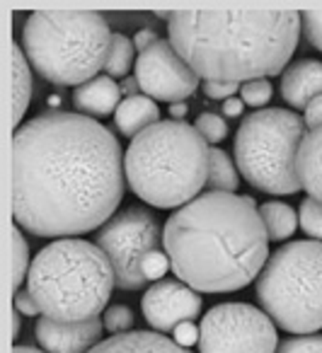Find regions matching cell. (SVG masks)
Instances as JSON below:
<instances>
[{
	"mask_svg": "<svg viewBox=\"0 0 322 353\" xmlns=\"http://www.w3.org/2000/svg\"><path fill=\"white\" fill-rule=\"evenodd\" d=\"M211 148L184 121H158L138 133L124 155L131 192L155 208L187 206L209 179Z\"/></svg>",
	"mask_w": 322,
	"mask_h": 353,
	"instance_id": "cell-4",
	"label": "cell"
},
{
	"mask_svg": "<svg viewBox=\"0 0 322 353\" xmlns=\"http://www.w3.org/2000/svg\"><path fill=\"white\" fill-rule=\"evenodd\" d=\"M257 300L283 332L322 329V242H288L257 276Z\"/></svg>",
	"mask_w": 322,
	"mask_h": 353,
	"instance_id": "cell-7",
	"label": "cell"
},
{
	"mask_svg": "<svg viewBox=\"0 0 322 353\" xmlns=\"http://www.w3.org/2000/svg\"><path fill=\"white\" fill-rule=\"evenodd\" d=\"M15 310L20 314H30V317L41 314L39 305H37L35 295H32L30 290H17V293H15Z\"/></svg>",
	"mask_w": 322,
	"mask_h": 353,
	"instance_id": "cell-33",
	"label": "cell"
},
{
	"mask_svg": "<svg viewBox=\"0 0 322 353\" xmlns=\"http://www.w3.org/2000/svg\"><path fill=\"white\" fill-rule=\"evenodd\" d=\"M158 34H155V30H141V32H136V37H133V46H136L138 51H146V49H151L153 44H158Z\"/></svg>",
	"mask_w": 322,
	"mask_h": 353,
	"instance_id": "cell-35",
	"label": "cell"
},
{
	"mask_svg": "<svg viewBox=\"0 0 322 353\" xmlns=\"http://www.w3.org/2000/svg\"><path fill=\"white\" fill-rule=\"evenodd\" d=\"M187 112H189V107H187L184 102H177V104H170V117L175 119V121H182V119L187 117Z\"/></svg>",
	"mask_w": 322,
	"mask_h": 353,
	"instance_id": "cell-37",
	"label": "cell"
},
{
	"mask_svg": "<svg viewBox=\"0 0 322 353\" xmlns=\"http://www.w3.org/2000/svg\"><path fill=\"white\" fill-rule=\"evenodd\" d=\"M243 109H245V102H243V99H238V97H230V99H225V102H223V114H225V117H240V114H243Z\"/></svg>",
	"mask_w": 322,
	"mask_h": 353,
	"instance_id": "cell-36",
	"label": "cell"
},
{
	"mask_svg": "<svg viewBox=\"0 0 322 353\" xmlns=\"http://www.w3.org/2000/svg\"><path fill=\"white\" fill-rule=\"evenodd\" d=\"M73 104L90 117H109L122 104V88L109 75H97L75 88Z\"/></svg>",
	"mask_w": 322,
	"mask_h": 353,
	"instance_id": "cell-16",
	"label": "cell"
},
{
	"mask_svg": "<svg viewBox=\"0 0 322 353\" xmlns=\"http://www.w3.org/2000/svg\"><path fill=\"white\" fill-rule=\"evenodd\" d=\"M194 128L201 133V138H204L206 143H218L228 136V123H225V119L220 117V114H214V112L199 114Z\"/></svg>",
	"mask_w": 322,
	"mask_h": 353,
	"instance_id": "cell-24",
	"label": "cell"
},
{
	"mask_svg": "<svg viewBox=\"0 0 322 353\" xmlns=\"http://www.w3.org/2000/svg\"><path fill=\"white\" fill-rule=\"evenodd\" d=\"M158 17L170 22V44L184 63L218 83L278 75L303 30L293 10H177Z\"/></svg>",
	"mask_w": 322,
	"mask_h": 353,
	"instance_id": "cell-3",
	"label": "cell"
},
{
	"mask_svg": "<svg viewBox=\"0 0 322 353\" xmlns=\"http://www.w3.org/2000/svg\"><path fill=\"white\" fill-rule=\"evenodd\" d=\"M88 353H189L172 339L155 332H124L100 341Z\"/></svg>",
	"mask_w": 322,
	"mask_h": 353,
	"instance_id": "cell-15",
	"label": "cell"
},
{
	"mask_svg": "<svg viewBox=\"0 0 322 353\" xmlns=\"http://www.w3.org/2000/svg\"><path fill=\"white\" fill-rule=\"evenodd\" d=\"M160 228L146 208H126L100 230L97 245L114 269V281L124 290H141L148 283L141 274V261L158 250Z\"/></svg>",
	"mask_w": 322,
	"mask_h": 353,
	"instance_id": "cell-10",
	"label": "cell"
},
{
	"mask_svg": "<svg viewBox=\"0 0 322 353\" xmlns=\"http://www.w3.org/2000/svg\"><path fill=\"white\" fill-rule=\"evenodd\" d=\"M276 343L272 317L247 303L216 305L199 324V353H276Z\"/></svg>",
	"mask_w": 322,
	"mask_h": 353,
	"instance_id": "cell-9",
	"label": "cell"
},
{
	"mask_svg": "<svg viewBox=\"0 0 322 353\" xmlns=\"http://www.w3.org/2000/svg\"><path fill=\"white\" fill-rule=\"evenodd\" d=\"M112 37L100 12L39 10L27 17L22 49L41 78L80 88L104 68Z\"/></svg>",
	"mask_w": 322,
	"mask_h": 353,
	"instance_id": "cell-6",
	"label": "cell"
},
{
	"mask_svg": "<svg viewBox=\"0 0 322 353\" xmlns=\"http://www.w3.org/2000/svg\"><path fill=\"white\" fill-rule=\"evenodd\" d=\"M12 353H46V351H39V348H32V346H15Z\"/></svg>",
	"mask_w": 322,
	"mask_h": 353,
	"instance_id": "cell-39",
	"label": "cell"
},
{
	"mask_svg": "<svg viewBox=\"0 0 322 353\" xmlns=\"http://www.w3.org/2000/svg\"><path fill=\"white\" fill-rule=\"evenodd\" d=\"M136 88H138V80L136 78H126L124 80V92H129V97H133V92H136Z\"/></svg>",
	"mask_w": 322,
	"mask_h": 353,
	"instance_id": "cell-38",
	"label": "cell"
},
{
	"mask_svg": "<svg viewBox=\"0 0 322 353\" xmlns=\"http://www.w3.org/2000/svg\"><path fill=\"white\" fill-rule=\"evenodd\" d=\"M136 80L146 97L160 102H182L194 94L199 75L184 63L170 41H158L151 49L141 51L136 59Z\"/></svg>",
	"mask_w": 322,
	"mask_h": 353,
	"instance_id": "cell-11",
	"label": "cell"
},
{
	"mask_svg": "<svg viewBox=\"0 0 322 353\" xmlns=\"http://www.w3.org/2000/svg\"><path fill=\"white\" fill-rule=\"evenodd\" d=\"M30 247L20 235V228H12V288H20L22 281L30 276Z\"/></svg>",
	"mask_w": 322,
	"mask_h": 353,
	"instance_id": "cell-23",
	"label": "cell"
},
{
	"mask_svg": "<svg viewBox=\"0 0 322 353\" xmlns=\"http://www.w3.org/2000/svg\"><path fill=\"white\" fill-rule=\"evenodd\" d=\"M307 126L288 109H259L249 114L235 136V160L243 176L264 194H296L301 187L296 157Z\"/></svg>",
	"mask_w": 322,
	"mask_h": 353,
	"instance_id": "cell-8",
	"label": "cell"
},
{
	"mask_svg": "<svg viewBox=\"0 0 322 353\" xmlns=\"http://www.w3.org/2000/svg\"><path fill=\"white\" fill-rule=\"evenodd\" d=\"M206 187H209L211 192H228V194H235V189L240 187L238 170H235L228 152L220 150V148H214V150H211Z\"/></svg>",
	"mask_w": 322,
	"mask_h": 353,
	"instance_id": "cell-21",
	"label": "cell"
},
{
	"mask_svg": "<svg viewBox=\"0 0 322 353\" xmlns=\"http://www.w3.org/2000/svg\"><path fill=\"white\" fill-rule=\"evenodd\" d=\"M104 322L100 317L85 322H61V319L41 317L35 327V336L46 353H88L97 346Z\"/></svg>",
	"mask_w": 322,
	"mask_h": 353,
	"instance_id": "cell-13",
	"label": "cell"
},
{
	"mask_svg": "<svg viewBox=\"0 0 322 353\" xmlns=\"http://www.w3.org/2000/svg\"><path fill=\"white\" fill-rule=\"evenodd\" d=\"M133 41L126 39L124 34H114L112 37V46H109L107 54V63H104V70H107L109 78H122L131 70L133 65Z\"/></svg>",
	"mask_w": 322,
	"mask_h": 353,
	"instance_id": "cell-22",
	"label": "cell"
},
{
	"mask_svg": "<svg viewBox=\"0 0 322 353\" xmlns=\"http://www.w3.org/2000/svg\"><path fill=\"white\" fill-rule=\"evenodd\" d=\"M32 97V75L25 51L20 44H12V126L20 128V119L25 117Z\"/></svg>",
	"mask_w": 322,
	"mask_h": 353,
	"instance_id": "cell-19",
	"label": "cell"
},
{
	"mask_svg": "<svg viewBox=\"0 0 322 353\" xmlns=\"http://www.w3.org/2000/svg\"><path fill=\"white\" fill-rule=\"evenodd\" d=\"M122 145L83 114L46 112L12 136V216L37 237L83 235L124 199Z\"/></svg>",
	"mask_w": 322,
	"mask_h": 353,
	"instance_id": "cell-1",
	"label": "cell"
},
{
	"mask_svg": "<svg viewBox=\"0 0 322 353\" xmlns=\"http://www.w3.org/2000/svg\"><path fill=\"white\" fill-rule=\"evenodd\" d=\"M240 99L249 107H264L272 99V83L267 78H254L240 88Z\"/></svg>",
	"mask_w": 322,
	"mask_h": 353,
	"instance_id": "cell-26",
	"label": "cell"
},
{
	"mask_svg": "<svg viewBox=\"0 0 322 353\" xmlns=\"http://www.w3.org/2000/svg\"><path fill=\"white\" fill-rule=\"evenodd\" d=\"M201 295L182 281H158L141 300L146 322L155 332H175L177 324L191 322L201 312Z\"/></svg>",
	"mask_w": 322,
	"mask_h": 353,
	"instance_id": "cell-12",
	"label": "cell"
},
{
	"mask_svg": "<svg viewBox=\"0 0 322 353\" xmlns=\"http://www.w3.org/2000/svg\"><path fill=\"white\" fill-rule=\"evenodd\" d=\"M301 22H303V32H305L307 41H310L317 51H322V10L301 12Z\"/></svg>",
	"mask_w": 322,
	"mask_h": 353,
	"instance_id": "cell-30",
	"label": "cell"
},
{
	"mask_svg": "<svg viewBox=\"0 0 322 353\" xmlns=\"http://www.w3.org/2000/svg\"><path fill=\"white\" fill-rule=\"evenodd\" d=\"M303 121H305V126L310 128V131H312V128H320L322 126V94L307 104L305 119H303Z\"/></svg>",
	"mask_w": 322,
	"mask_h": 353,
	"instance_id": "cell-34",
	"label": "cell"
},
{
	"mask_svg": "<svg viewBox=\"0 0 322 353\" xmlns=\"http://www.w3.org/2000/svg\"><path fill=\"white\" fill-rule=\"evenodd\" d=\"M296 172L307 199L322 201V126L305 133L296 157Z\"/></svg>",
	"mask_w": 322,
	"mask_h": 353,
	"instance_id": "cell-17",
	"label": "cell"
},
{
	"mask_svg": "<svg viewBox=\"0 0 322 353\" xmlns=\"http://www.w3.org/2000/svg\"><path fill=\"white\" fill-rule=\"evenodd\" d=\"M322 94V61H298L281 75V97L293 109L305 112L307 104Z\"/></svg>",
	"mask_w": 322,
	"mask_h": 353,
	"instance_id": "cell-14",
	"label": "cell"
},
{
	"mask_svg": "<svg viewBox=\"0 0 322 353\" xmlns=\"http://www.w3.org/2000/svg\"><path fill=\"white\" fill-rule=\"evenodd\" d=\"M160 121V109L146 94H133L126 97L119 104L117 114H114V123H117L119 133L126 138H136L146 128L155 126Z\"/></svg>",
	"mask_w": 322,
	"mask_h": 353,
	"instance_id": "cell-18",
	"label": "cell"
},
{
	"mask_svg": "<svg viewBox=\"0 0 322 353\" xmlns=\"http://www.w3.org/2000/svg\"><path fill=\"white\" fill-rule=\"evenodd\" d=\"M301 228L317 242H322V201L305 199L301 203Z\"/></svg>",
	"mask_w": 322,
	"mask_h": 353,
	"instance_id": "cell-25",
	"label": "cell"
},
{
	"mask_svg": "<svg viewBox=\"0 0 322 353\" xmlns=\"http://www.w3.org/2000/svg\"><path fill=\"white\" fill-rule=\"evenodd\" d=\"M259 216H262V223L267 228V235L269 240L274 242H281L286 237H291L296 232L298 225V218L293 213V208L283 201H269L259 208Z\"/></svg>",
	"mask_w": 322,
	"mask_h": 353,
	"instance_id": "cell-20",
	"label": "cell"
},
{
	"mask_svg": "<svg viewBox=\"0 0 322 353\" xmlns=\"http://www.w3.org/2000/svg\"><path fill=\"white\" fill-rule=\"evenodd\" d=\"M167 269H172L170 256L162 254L160 250L148 252V254L143 256V261H141V274H143V279H146V281H160L162 276L167 274Z\"/></svg>",
	"mask_w": 322,
	"mask_h": 353,
	"instance_id": "cell-28",
	"label": "cell"
},
{
	"mask_svg": "<svg viewBox=\"0 0 322 353\" xmlns=\"http://www.w3.org/2000/svg\"><path fill=\"white\" fill-rule=\"evenodd\" d=\"M175 276L196 293L252 283L269 259V235L249 196L206 192L175 211L162 230Z\"/></svg>",
	"mask_w": 322,
	"mask_h": 353,
	"instance_id": "cell-2",
	"label": "cell"
},
{
	"mask_svg": "<svg viewBox=\"0 0 322 353\" xmlns=\"http://www.w3.org/2000/svg\"><path fill=\"white\" fill-rule=\"evenodd\" d=\"M114 269L100 245L85 240H59L35 256L27 290L41 314L61 322L100 317L114 288Z\"/></svg>",
	"mask_w": 322,
	"mask_h": 353,
	"instance_id": "cell-5",
	"label": "cell"
},
{
	"mask_svg": "<svg viewBox=\"0 0 322 353\" xmlns=\"http://www.w3.org/2000/svg\"><path fill=\"white\" fill-rule=\"evenodd\" d=\"M175 343H180L182 348H189L194 343H199V327L194 322H182L175 327Z\"/></svg>",
	"mask_w": 322,
	"mask_h": 353,
	"instance_id": "cell-32",
	"label": "cell"
},
{
	"mask_svg": "<svg viewBox=\"0 0 322 353\" xmlns=\"http://www.w3.org/2000/svg\"><path fill=\"white\" fill-rule=\"evenodd\" d=\"M133 327V312L126 305H112V307L104 312V329L112 334H124L131 332Z\"/></svg>",
	"mask_w": 322,
	"mask_h": 353,
	"instance_id": "cell-27",
	"label": "cell"
},
{
	"mask_svg": "<svg viewBox=\"0 0 322 353\" xmlns=\"http://www.w3.org/2000/svg\"><path fill=\"white\" fill-rule=\"evenodd\" d=\"M276 353H322V336H296L286 339Z\"/></svg>",
	"mask_w": 322,
	"mask_h": 353,
	"instance_id": "cell-29",
	"label": "cell"
},
{
	"mask_svg": "<svg viewBox=\"0 0 322 353\" xmlns=\"http://www.w3.org/2000/svg\"><path fill=\"white\" fill-rule=\"evenodd\" d=\"M20 334V312L12 314V336H17Z\"/></svg>",
	"mask_w": 322,
	"mask_h": 353,
	"instance_id": "cell-40",
	"label": "cell"
},
{
	"mask_svg": "<svg viewBox=\"0 0 322 353\" xmlns=\"http://www.w3.org/2000/svg\"><path fill=\"white\" fill-rule=\"evenodd\" d=\"M240 90L238 83H218V80H206L204 83V94L209 99H220V102H225V99L235 97V92Z\"/></svg>",
	"mask_w": 322,
	"mask_h": 353,
	"instance_id": "cell-31",
	"label": "cell"
}]
</instances>
